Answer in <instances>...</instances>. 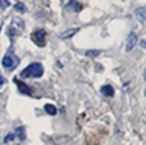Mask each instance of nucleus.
<instances>
[{"instance_id": "f257e3e1", "label": "nucleus", "mask_w": 146, "mask_h": 145, "mask_svg": "<svg viewBox=\"0 0 146 145\" xmlns=\"http://www.w3.org/2000/svg\"><path fill=\"white\" fill-rule=\"evenodd\" d=\"M42 74H44L42 65L38 63V62H34L23 69L21 75H22V78H41Z\"/></svg>"}, {"instance_id": "f03ea898", "label": "nucleus", "mask_w": 146, "mask_h": 145, "mask_svg": "<svg viewBox=\"0 0 146 145\" xmlns=\"http://www.w3.org/2000/svg\"><path fill=\"white\" fill-rule=\"evenodd\" d=\"M19 65V59H18V56L13 53V50H10L3 56V59H2V66L5 67V69H7V70H13L16 66Z\"/></svg>"}, {"instance_id": "7ed1b4c3", "label": "nucleus", "mask_w": 146, "mask_h": 145, "mask_svg": "<svg viewBox=\"0 0 146 145\" xmlns=\"http://www.w3.org/2000/svg\"><path fill=\"white\" fill-rule=\"evenodd\" d=\"M31 38L36 45L44 47L45 45V31L44 29H35L32 32V35H31Z\"/></svg>"}, {"instance_id": "20e7f679", "label": "nucleus", "mask_w": 146, "mask_h": 145, "mask_svg": "<svg viewBox=\"0 0 146 145\" xmlns=\"http://www.w3.org/2000/svg\"><path fill=\"white\" fill-rule=\"evenodd\" d=\"M13 81H15V84H16V87L19 88V92L25 94V95H31V94H32L31 87H29V85H27V84L23 82V81H21V79H18V78H15Z\"/></svg>"}, {"instance_id": "39448f33", "label": "nucleus", "mask_w": 146, "mask_h": 145, "mask_svg": "<svg viewBox=\"0 0 146 145\" xmlns=\"http://www.w3.org/2000/svg\"><path fill=\"white\" fill-rule=\"evenodd\" d=\"M136 43H137V35L135 32H130L127 37V43H126V51H131L133 47L136 45Z\"/></svg>"}, {"instance_id": "423d86ee", "label": "nucleus", "mask_w": 146, "mask_h": 145, "mask_svg": "<svg viewBox=\"0 0 146 145\" xmlns=\"http://www.w3.org/2000/svg\"><path fill=\"white\" fill-rule=\"evenodd\" d=\"M79 32V28H70V29H66V31H63L62 34H60V38L62 40H67V38H72L75 34H78Z\"/></svg>"}, {"instance_id": "0eeeda50", "label": "nucleus", "mask_w": 146, "mask_h": 145, "mask_svg": "<svg viewBox=\"0 0 146 145\" xmlns=\"http://www.w3.org/2000/svg\"><path fill=\"white\" fill-rule=\"evenodd\" d=\"M101 94L104 97H113L114 95V88L111 85H104V87H101Z\"/></svg>"}, {"instance_id": "6e6552de", "label": "nucleus", "mask_w": 146, "mask_h": 145, "mask_svg": "<svg viewBox=\"0 0 146 145\" xmlns=\"http://www.w3.org/2000/svg\"><path fill=\"white\" fill-rule=\"evenodd\" d=\"M136 16H137V19H139V22H145L146 21V10L143 9V7H139L137 10H136Z\"/></svg>"}, {"instance_id": "1a4fd4ad", "label": "nucleus", "mask_w": 146, "mask_h": 145, "mask_svg": "<svg viewBox=\"0 0 146 145\" xmlns=\"http://www.w3.org/2000/svg\"><path fill=\"white\" fill-rule=\"evenodd\" d=\"M44 110H45L47 114H50V116H56L57 114V108L53 104H45L44 106Z\"/></svg>"}, {"instance_id": "9d476101", "label": "nucleus", "mask_w": 146, "mask_h": 145, "mask_svg": "<svg viewBox=\"0 0 146 145\" xmlns=\"http://www.w3.org/2000/svg\"><path fill=\"white\" fill-rule=\"evenodd\" d=\"M15 136L18 138V139H21V141H23L25 139V128H18L16 130H15Z\"/></svg>"}, {"instance_id": "9b49d317", "label": "nucleus", "mask_w": 146, "mask_h": 145, "mask_svg": "<svg viewBox=\"0 0 146 145\" xmlns=\"http://www.w3.org/2000/svg\"><path fill=\"white\" fill-rule=\"evenodd\" d=\"M15 9L19 12V13H25V12H27V6L23 5L22 2H16L15 3Z\"/></svg>"}, {"instance_id": "f8f14e48", "label": "nucleus", "mask_w": 146, "mask_h": 145, "mask_svg": "<svg viewBox=\"0 0 146 145\" xmlns=\"http://www.w3.org/2000/svg\"><path fill=\"white\" fill-rule=\"evenodd\" d=\"M100 54H101V50H88L86 53H85L86 57H98Z\"/></svg>"}, {"instance_id": "ddd939ff", "label": "nucleus", "mask_w": 146, "mask_h": 145, "mask_svg": "<svg viewBox=\"0 0 146 145\" xmlns=\"http://www.w3.org/2000/svg\"><path fill=\"white\" fill-rule=\"evenodd\" d=\"M16 136H15V134H9V135H6L5 136V139H3V142H6V144H9V142H12Z\"/></svg>"}, {"instance_id": "4468645a", "label": "nucleus", "mask_w": 146, "mask_h": 145, "mask_svg": "<svg viewBox=\"0 0 146 145\" xmlns=\"http://www.w3.org/2000/svg\"><path fill=\"white\" fill-rule=\"evenodd\" d=\"M0 7H2V9L9 7V2H7V0H0Z\"/></svg>"}, {"instance_id": "2eb2a0df", "label": "nucleus", "mask_w": 146, "mask_h": 145, "mask_svg": "<svg viewBox=\"0 0 146 145\" xmlns=\"http://www.w3.org/2000/svg\"><path fill=\"white\" fill-rule=\"evenodd\" d=\"M3 84H5V78L0 75V87H3Z\"/></svg>"}, {"instance_id": "dca6fc26", "label": "nucleus", "mask_w": 146, "mask_h": 145, "mask_svg": "<svg viewBox=\"0 0 146 145\" xmlns=\"http://www.w3.org/2000/svg\"><path fill=\"white\" fill-rule=\"evenodd\" d=\"M140 47H142V48H145V47H146V41H145V40H142V41H140Z\"/></svg>"}, {"instance_id": "f3484780", "label": "nucleus", "mask_w": 146, "mask_h": 145, "mask_svg": "<svg viewBox=\"0 0 146 145\" xmlns=\"http://www.w3.org/2000/svg\"><path fill=\"white\" fill-rule=\"evenodd\" d=\"M0 29H2V25H0Z\"/></svg>"}]
</instances>
